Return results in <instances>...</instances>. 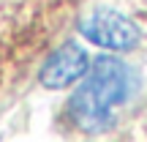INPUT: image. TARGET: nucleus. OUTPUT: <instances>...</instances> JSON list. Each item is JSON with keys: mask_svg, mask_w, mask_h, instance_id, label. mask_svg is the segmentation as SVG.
Returning a JSON list of instances; mask_svg holds the SVG:
<instances>
[{"mask_svg": "<svg viewBox=\"0 0 147 142\" xmlns=\"http://www.w3.org/2000/svg\"><path fill=\"white\" fill-rule=\"evenodd\" d=\"M134 74L123 60L98 58L90 69L87 79L71 99V118L87 131L106 128L112 120V109L131 96Z\"/></svg>", "mask_w": 147, "mask_h": 142, "instance_id": "1", "label": "nucleus"}, {"mask_svg": "<svg viewBox=\"0 0 147 142\" xmlns=\"http://www.w3.org/2000/svg\"><path fill=\"white\" fill-rule=\"evenodd\" d=\"M82 36L90 38L98 47L109 49H131L139 41V30L125 19L123 14L109 8H98L90 19L82 22Z\"/></svg>", "mask_w": 147, "mask_h": 142, "instance_id": "2", "label": "nucleus"}, {"mask_svg": "<svg viewBox=\"0 0 147 142\" xmlns=\"http://www.w3.org/2000/svg\"><path fill=\"white\" fill-rule=\"evenodd\" d=\"M87 71V55L79 44H63L41 71V82L47 88H68Z\"/></svg>", "mask_w": 147, "mask_h": 142, "instance_id": "3", "label": "nucleus"}]
</instances>
